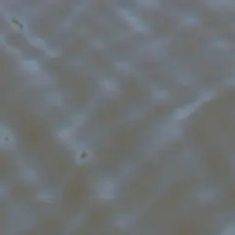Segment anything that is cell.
<instances>
[{
  "label": "cell",
  "mask_w": 235,
  "mask_h": 235,
  "mask_svg": "<svg viewBox=\"0 0 235 235\" xmlns=\"http://www.w3.org/2000/svg\"><path fill=\"white\" fill-rule=\"evenodd\" d=\"M98 196L104 199H112L115 197V184L109 179L103 181L98 188Z\"/></svg>",
  "instance_id": "1"
},
{
  "label": "cell",
  "mask_w": 235,
  "mask_h": 235,
  "mask_svg": "<svg viewBox=\"0 0 235 235\" xmlns=\"http://www.w3.org/2000/svg\"><path fill=\"white\" fill-rule=\"evenodd\" d=\"M120 12L121 14V16L135 29H137V31H145V26L142 24V22L138 18H136L134 16L133 14L129 13V11H127L125 9H120Z\"/></svg>",
  "instance_id": "2"
},
{
  "label": "cell",
  "mask_w": 235,
  "mask_h": 235,
  "mask_svg": "<svg viewBox=\"0 0 235 235\" xmlns=\"http://www.w3.org/2000/svg\"><path fill=\"white\" fill-rule=\"evenodd\" d=\"M198 106H199V101H197L192 105H188V106H186L185 108L179 109L178 110H176L174 113V119H176V120H184V119H186V118H187L191 113L194 112L195 109Z\"/></svg>",
  "instance_id": "3"
},
{
  "label": "cell",
  "mask_w": 235,
  "mask_h": 235,
  "mask_svg": "<svg viewBox=\"0 0 235 235\" xmlns=\"http://www.w3.org/2000/svg\"><path fill=\"white\" fill-rule=\"evenodd\" d=\"M22 67L29 73H36L39 70V64L34 60H25L21 62Z\"/></svg>",
  "instance_id": "4"
},
{
  "label": "cell",
  "mask_w": 235,
  "mask_h": 235,
  "mask_svg": "<svg viewBox=\"0 0 235 235\" xmlns=\"http://www.w3.org/2000/svg\"><path fill=\"white\" fill-rule=\"evenodd\" d=\"M28 41L31 42L33 46H36V47H43L45 45V41L40 38H36V37L28 38Z\"/></svg>",
  "instance_id": "5"
},
{
  "label": "cell",
  "mask_w": 235,
  "mask_h": 235,
  "mask_svg": "<svg viewBox=\"0 0 235 235\" xmlns=\"http://www.w3.org/2000/svg\"><path fill=\"white\" fill-rule=\"evenodd\" d=\"M153 95L155 97L157 98H160V99H165V98H167L169 94L168 92H166L165 90H161V89H156L154 92H153Z\"/></svg>",
  "instance_id": "6"
},
{
  "label": "cell",
  "mask_w": 235,
  "mask_h": 235,
  "mask_svg": "<svg viewBox=\"0 0 235 235\" xmlns=\"http://www.w3.org/2000/svg\"><path fill=\"white\" fill-rule=\"evenodd\" d=\"M137 4L142 6L143 7H151L158 5V2L152 1V0H142V1H138Z\"/></svg>",
  "instance_id": "7"
},
{
  "label": "cell",
  "mask_w": 235,
  "mask_h": 235,
  "mask_svg": "<svg viewBox=\"0 0 235 235\" xmlns=\"http://www.w3.org/2000/svg\"><path fill=\"white\" fill-rule=\"evenodd\" d=\"M58 135L62 140H66L71 135V130L69 129H63L58 132Z\"/></svg>",
  "instance_id": "8"
},
{
  "label": "cell",
  "mask_w": 235,
  "mask_h": 235,
  "mask_svg": "<svg viewBox=\"0 0 235 235\" xmlns=\"http://www.w3.org/2000/svg\"><path fill=\"white\" fill-rule=\"evenodd\" d=\"M103 85H104L105 89H107V90H109V91L115 90V88H116L115 84H114L112 81H110V80H105L104 83H103Z\"/></svg>",
  "instance_id": "9"
},
{
  "label": "cell",
  "mask_w": 235,
  "mask_h": 235,
  "mask_svg": "<svg viewBox=\"0 0 235 235\" xmlns=\"http://www.w3.org/2000/svg\"><path fill=\"white\" fill-rule=\"evenodd\" d=\"M40 198L42 199V200H45V201H51L52 199V196L50 194V193H47V192H42L39 195Z\"/></svg>",
  "instance_id": "10"
},
{
  "label": "cell",
  "mask_w": 235,
  "mask_h": 235,
  "mask_svg": "<svg viewBox=\"0 0 235 235\" xmlns=\"http://www.w3.org/2000/svg\"><path fill=\"white\" fill-rule=\"evenodd\" d=\"M117 66L119 67L120 69H121L123 71H126V72L130 71L129 65L128 64H126V63H117Z\"/></svg>",
  "instance_id": "11"
},
{
  "label": "cell",
  "mask_w": 235,
  "mask_h": 235,
  "mask_svg": "<svg viewBox=\"0 0 235 235\" xmlns=\"http://www.w3.org/2000/svg\"><path fill=\"white\" fill-rule=\"evenodd\" d=\"M212 97H213V94H212V93H207V94H205V95L202 96L201 100H202V101H208V100L211 99Z\"/></svg>",
  "instance_id": "12"
},
{
  "label": "cell",
  "mask_w": 235,
  "mask_h": 235,
  "mask_svg": "<svg viewBox=\"0 0 235 235\" xmlns=\"http://www.w3.org/2000/svg\"><path fill=\"white\" fill-rule=\"evenodd\" d=\"M46 53H47L49 56H51V57H55V56L58 55V52H55V51H47Z\"/></svg>",
  "instance_id": "13"
}]
</instances>
